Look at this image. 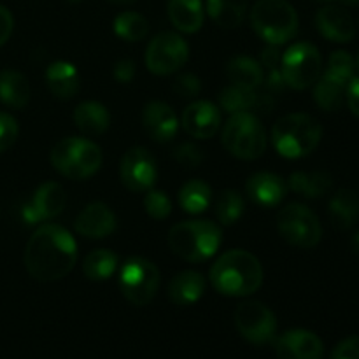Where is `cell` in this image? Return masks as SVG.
Wrapping results in <instances>:
<instances>
[{"mask_svg":"<svg viewBox=\"0 0 359 359\" xmlns=\"http://www.w3.org/2000/svg\"><path fill=\"white\" fill-rule=\"evenodd\" d=\"M168 18L182 34H195L203 25L202 0H168Z\"/></svg>","mask_w":359,"mask_h":359,"instance_id":"cell-24","label":"cell"},{"mask_svg":"<svg viewBox=\"0 0 359 359\" xmlns=\"http://www.w3.org/2000/svg\"><path fill=\"white\" fill-rule=\"evenodd\" d=\"M318 2H323V4H328V2H333V0H318Z\"/></svg>","mask_w":359,"mask_h":359,"instance_id":"cell-48","label":"cell"},{"mask_svg":"<svg viewBox=\"0 0 359 359\" xmlns=\"http://www.w3.org/2000/svg\"><path fill=\"white\" fill-rule=\"evenodd\" d=\"M210 20L221 28H237L248 13V0H207Z\"/></svg>","mask_w":359,"mask_h":359,"instance_id":"cell-29","label":"cell"},{"mask_svg":"<svg viewBox=\"0 0 359 359\" xmlns=\"http://www.w3.org/2000/svg\"><path fill=\"white\" fill-rule=\"evenodd\" d=\"M323 70L319 49L311 42H297L280 58V74L286 86L293 90H307L314 86Z\"/></svg>","mask_w":359,"mask_h":359,"instance_id":"cell-9","label":"cell"},{"mask_svg":"<svg viewBox=\"0 0 359 359\" xmlns=\"http://www.w3.org/2000/svg\"><path fill=\"white\" fill-rule=\"evenodd\" d=\"M46 83L49 91L60 100H70L81 88V76L76 67L65 60L53 62L46 70Z\"/></svg>","mask_w":359,"mask_h":359,"instance_id":"cell-21","label":"cell"},{"mask_svg":"<svg viewBox=\"0 0 359 359\" xmlns=\"http://www.w3.org/2000/svg\"><path fill=\"white\" fill-rule=\"evenodd\" d=\"M332 359H359V337L342 340L332 353Z\"/></svg>","mask_w":359,"mask_h":359,"instance_id":"cell-41","label":"cell"},{"mask_svg":"<svg viewBox=\"0 0 359 359\" xmlns=\"http://www.w3.org/2000/svg\"><path fill=\"white\" fill-rule=\"evenodd\" d=\"M67 195L65 189L58 182H44L35 189L34 196L28 203H25L21 209V216L27 224H37L41 221L53 219L60 216L65 209Z\"/></svg>","mask_w":359,"mask_h":359,"instance_id":"cell-14","label":"cell"},{"mask_svg":"<svg viewBox=\"0 0 359 359\" xmlns=\"http://www.w3.org/2000/svg\"><path fill=\"white\" fill-rule=\"evenodd\" d=\"M74 228L86 238H105L116 230V216L109 205L93 202L77 214Z\"/></svg>","mask_w":359,"mask_h":359,"instance_id":"cell-19","label":"cell"},{"mask_svg":"<svg viewBox=\"0 0 359 359\" xmlns=\"http://www.w3.org/2000/svg\"><path fill=\"white\" fill-rule=\"evenodd\" d=\"M209 279L214 290L224 297H249L263 284V266L251 252L233 249L216 259Z\"/></svg>","mask_w":359,"mask_h":359,"instance_id":"cell-2","label":"cell"},{"mask_svg":"<svg viewBox=\"0 0 359 359\" xmlns=\"http://www.w3.org/2000/svg\"><path fill=\"white\" fill-rule=\"evenodd\" d=\"M326 72L333 74L339 79L349 83L354 77V58L347 51H335L332 53L328 60V69Z\"/></svg>","mask_w":359,"mask_h":359,"instance_id":"cell-37","label":"cell"},{"mask_svg":"<svg viewBox=\"0 0 359 359\" xmlns=\"http://www.w3.org/2000/svg\"><path fill=\"white\" fill-rule=\"evenodd\" d=\"M49 160L56 172L74 181H83L100 168L102 151L93 140L67 137L53 147Z\"/></svg>","mask_w":359,"mask_h":359,"instance_id":"cell-5","label":"cell"},{"mask_svg":"<svg viewBox=\"0 0 359 359\" xmlns=\"http://www.w3.org/2000/svg\"><path fill=\"white\" fill-rule=\"evenodd\" d=\"M354 65H356L358 69H359V55H358V58H356V63H354Z\"/></svg>","mask_w":359,"mask_h":359,"instance_id":"cell-50","label":"cell"},{"mask_svg":"<svg viewBox=\"0 0 359 359\" xmlns=\"http://www.w3.org/2000/svg\"><path fill=\"white\" fill-rule=\"evenodd\" d=\"M277 230L294 248L311 249L319 244L323 235L318 216L302 203H290L277 214Z\"/></svg>","mask_w":359,"mask_h":359,"instance_id":"cell-10","label":"cell"},{"mask_svg":"<svg viewBox=\"0 0 359 359\" xmlns=\"http://www.w3.org/2000/svg\"><path fill=\"white\" fill-rule=\"evenodd\" d=\"M144 209H146L147 216H151L156 221H161L170 216L172 202L167 196V193L151 188L149 191H146V196H144Z\"/></svg>","mask_w":359,"mask_h":359,"instance_id":"cell-36","label":"cell"},{"mask_svg":"<svg viewBox=\"0 0 359 359\" xmlns=\"http://www.w3.org/2000/svg\"><path fill=\"white\" fill-rule=\"evenodd\" d=\"M74 123L84 135H102L111 125V114L100 102H83L74 111Z\"/></svg>","mask_w":359,"mask_h":359,"instance_id":"cell-25","label":"cell"},{"mask_svg":"<svg viewBox=\"0 0 359 359\" xmlns=\"http://www.w3.org/2000/svg\"><path fill=\"white\" fill-rule=\"evenodd\" d=\"M328 214L337 230H349L359 219V196L353 189H339L330 200Z\"/></svg>","mask_w":359,"mask_h":359,"instance_id":"cell-23","label":"cell"},{"mask_svg":"<svg viewBox=\"0 0 359 359\" xmlns=\"http://www.w3.org/2000/svg\"><path fill=\"white\" fill-rule=\"evenodd\" d=\"M276 351L279 359H323L325 346L309 330H290L276 340Z\"/></svg>","mask_w":359,"mask_h":359,"instance_id":"cell-15","label":"cell"},{"mask_svg":"<svg viewBox=\"0 0 359 359\" xmlns=\"http://www.w3.org/2000/svg\"><path fill=\"white\" fill-rule=\"evenodd\" d=\"M265 100L266 95L262 97L256 90L238 86V84H230V86L223 88L219 93L221 109H224V111L230 112V114H235V112H248L251 111V109H259V111H263Z\"/></svg>","mask_w":359,"mask_h":359,"instance_id":"cell-28","label":"cell"},{"mask_svg":"<svg viewBox=\"0 0 359 359\" xmlns=\"http://www.w3.org/2000/svg\"><path fill=\"white\" fill-rule=\"evenodd\" d=\"M323 137L321 123L305 112L286 114L272 128V144L277 153L290 160L309 156Z\"/></svg>","mask_w":359,"mask_h":359,"instance_id":"cell-4","label":"cell"},{"mask_svg":"<svg viewBox=\"0 0 359 359\" xmlns=\"http://www.w3.org/2000/svg\"><path fill=\"white\" fill-rule=\"evenodd\" d=\"M189 46L175 32H161L146 49V67L156 76H170L186 65Z\"/></svg>","mask_w":359,"mask_h":359,"instance_id":"cell-11","label":"cell"},{"mask_svg":"<svg viewBox=\"0 0 359 359\" xmlns=\"http://www.w3.org/2000/svg\"><path fill=\"white\" fill-rule=\"evenodd\" d=\"M142 125L147 135L156 142H170L179 130V119L174 109L160 100L146 104L142 111Z\"/></svg>","mask_w":359,"mask_h":359,"instance_id":"cell-17","label":"cell"},{"mask_svg":"<svg viewBox=\"0 0 359 359\" xmlns=\"http://www.w3.org/2000/svg\"><path fill=\"white\" fill-rule=\"evenodd\" d=\"M287 193V182L272 172H256L245 182V195L252 203L265 209L277 207Z\"/></svg>","mask_w":359,"mask_h":359,"instance_id":"cell-18","label":"cell"},{"mask_svg":"<svg viewBox=\"0 0 359 359\" xmlns=\"http://www.w3.org/2000/svg\"><path fill=\"white\" fill-rule=\"evenodd\" d=\"M13 28H14V20H13V14L7 7L0 6V46L6 44L9 41L11 34H13Z\"/></svg>","mask_w":359,"mask_h":359,"instance_id":"cell-43","label":"cell"},{"mask_svg":"<svg viewBox=\"0 0 359 359\" xmlns=\"http://www.w3.org/2000/svg\"><path fill=\"white\" fill-rule=\"evenodd\" d=\"M77 262V242L60 224H42L25 249V266L34 279L42 283L60 280L72 272Z\"/></svg>","mask_w":359,"mask_h":359,"instance_id":"cell-1","label":"cell"},{"mask_svg":"<svg viewBox=\"0 0 359 359\" xmlns=\"http://www.w3.org/2000/svg\"><path fill=\"white\" fill-rule=\"evenodd\" d=\"M160 270L142 256H132L119 270V287L126 300L135 307H144L160 290Z\"/></svg>","mask_w":359,"mask_h":359,"instance_id":"cell-8","label":"cell"},{"mask_svg":"<svg viewBox=\"0 0 359 359\" xmlns=\"http://www.w3.org/2000/svg\"><path fill=\"white\" fill-rule=\"evenodd\" d=\"M114 77L118 83H123V84L132 83L133 77H135V63L128 58H123L119 60V62H116Z\"/></svg>","mask_w":359,"mask_h":359,"instance_id":"cell-42","label":"cell"},{"mask_svg":"<svg viewBox=\"0 0 359 359\" xmlns=\"http://www.w3.org/2000/svg\"><path fill=\"white\" fill-rule=\"evenodd\" d=\"M346 81L339 79L333 74L325 72L319 76V79L314 83V100L323 111H337L340 109L344 102V93L347 88Z\"/></svg>","mask_w":359,"mask_h":359,"instance_id":"cell-30","label":"cell"},{"mask_svg":"<svg viewBox=\"0 0 359 359\" xmlns=\"http://www.w3.org/2000/svg\"><path fill=\"white\" fill-rule=\"evenodd\" d=\"M235 326L248 342L262 346L273 340L277 332V319L273 312L262 302H242L235 311Z\"/></svg>","mask_w":359,"mask_h":359,"instance_id":"cell-12","label":"cell"},{"mask_svg":"<svg viewBox=\"0 0 359 359\" xmlns=\"http://www.w3.org/2000/svg\"><path fill=\"white\" fill-rule=\"evenodd\" d=\"M203 291H205V277L193 270L177 273L168 284V297L175 305H181V307L196 304L203 297Z\"/></svg>","mask_w":359,"mask_h":359,"instance_id":"cell-22","label":"cell"},{"mask_svg":"<svg viewBox=\"0 0 359 359\" xmlns=\"http://www.w3.org/2000/svg\"><path fill=\"white\" fill-rule=\"evenodd\" d=\"M346 4H349V6H358L359 0H344Z\"/></svg>","mask_w":359,"mask_h":359,"instance_id":"cell-47","label":"cell"},{"mask_svg":"<svg viewBox=\"0 0 359 359\" xmlns=\"http://www.w3.org/2000/svg\"><path fill=\"white\" fill-rule=\"evenodd\" d=\"M156 160L146 147H132L119 163L121 182L133 193H146L156 182Z\"/></svg>","mask_w":359,"mask_h":359,"instance_id":"cell-13","label":"cell"},{"mask_svg":"<svg viewBox=\"0 0 359 359\" xmlns=\"http://www.w3.org/2000/svg\"><path fill=\"white\" fill-rule=\"evenodd\" d=\"M114 32L123 41L139 42L146 39V35L149 34V23H147V20L142 14L126 11V13L116 16Z\"/></svg>","mask_w":359,"mask_h":359,"instance_id":"cell-34","label":"cell"},{"mask_svg":"<svg viewBox=\"0 0 359 359\" xmlns=\"http://www.w3.org/2000/svg\"><path fill=\"white\" fill-rule=\"evenodd\" d=\"M353 248L356 249V251H359V231L353 237Z\"/></svg>","mask_w":359,"mask_h":359,"instance_id":"cell-46","label":"cell"},{"mask_svg":"<svg viewBox=\"0 0 359 359\" xmlns=\"http://www.w3.org/2000/svg\"><path fill=\"white\" fill-rule=\"evenodd\" d=\"M223 146L231 156L241 160H258L265 154L266 132L252 112H235L224 123Z\"/></svg>","mask_w":359,"mask_h":359,"instance_id":"cell-7","label":"cell"},{"mask_svg":"<svg viewBox=\"0 0 359 359\" xmlns=\"http://www.w3.org/2000/svg\"><path fill=\"white\" fill-rule=\"evenodd\" d=\"M30 83L21 72L7 69L0 72V102L11 109H23L30 102Z\"/></svg>","mask_w":359,"mask_h":359,"instance_id":"cell-26","label":"cell"},{"mask_svg":"<svg viewBox=\"0 0 359 359\" xmlns=\"http://www.w3.org/2000/svg\"><path fill=\"white\" fill-rule=\"evenodd\" d=\"M346 91H347V104H349L351 112L356 114L359 118V77H353V79L349 81Z\"/></svg>","mask_w":359,"mask_h":359,"instance_id":"cell-44","label":"cell"},{"mask_svg":"<svg viewBox=\"0 0 359 359\" xmlns=\"http://www.w3.org/2000/svg\"><path fill=\"white\" fill-rule=\"evenodd\" d=\"M333 177L330 172H293L287 181V188L293 189L297 195L304 198H321L332 189Z\"/></svg>","mask_w":359,"mask_h":359,"instance_id":"cell-27","label":"cell"},{"mask_svg":"<svg viewBox=\"0 0 359 359\" xmlns=\"http://www.w3.org/2000/svg\"><path fill=\"white\" fill-rule=\"evenodd\" d=\"M226 76L231 84L251 88L256 90L263 84V69L259 62L249 58V56H235L228 62Z\"/></svg>","mask_w":359,"mask_h":359,"instance_id":"cell-31","label":"cell"},{"mask_svg":"<svg viewBox=\"0 0 359 359\" xmlns=\"http://www.w3.org/2000/svg\"><path fill=\"white\" fill-rule=\"evenodd\" d=\"M67 2H70V4H77V2H81V0H67Z\"/></svg>","mask_w":359,"mask_h":359,"instance_id":"cell-49","label":"cell"},{"mask_svg":"<svg viewBox=\"0 0 359 359\" xmlns=\"http://www.w3.org/2000/svg\"><path fill=\"white\" fill-rule=\"evenodd\" d=\"M118 256L109 249H95L84 258L83 272L90 280L100 283L114 276L118 269Z\"/></svg>","mask_w":359,"mask_h":359,"instance_id":"cell-32","label":"cell"},{"mask_svg":"<svg viewBox=\"0 0 359 359\" xmlns=\"http://www.w3.org/2000/svg\"><path fill=\"white\" fill-rule=\"evenodd\" d=\"M175 95H179L181 98H195L198 97L200 91H202V81L198 76L191 72L179 74L174 81V86H172Z\"/></svg>","mask_w":359,"mask_h":359,"instance_id":"cell-38","label":"cell"},{"mask_svg":"<svg viewBox=\"0 0 359 359\" xmlns=\"http://www.w3.org/2000/svg\"><path fill=\"white\" fill-rule=\"evenodd\" d=\"M316 27L323 37L332 42H349L356 34L351 14L339 6H325L319 9L316 14Z\"/></svg>","mask_w":359,"mask_h":359,"instance_id":"cell-20","label":"cell"},{"mask_svg":"<svg viewBox=\"0 0 359 359\" xmlns=\"http://www.w3.org/2000/svg\"><path fill=\"white\" fill-rule=\"evenodd\" d=\"M251 25L270 46H283L297 35L298 14L286 0H258L252 6Z\"/></svg>","mask_w":359,"mask_h":359,"instance_id":"cell-6","label":"cell"},{"mask_svg":"<svg viewBox=\"0 0 359 359\" xmlns=\"http://www.w3.org/2000/svg\"><path fill=\"white\" fill-rule=\"evenodd\" d=\"M107 2L118 4V6H130V4L137 2V0H107Z\"/></svg>","mask_w":359,"mask_h":359,"instance_id":"cell-45","label":"cell"},{"mask_svg":"<svg viewBox=\"0 0 359 359\" xmlns=\"http://www.w3.org/2000/svg\"><path fill=\"white\" fill-rule=\"evenodd\" d=\"M210 198H212L210 186L200 179H191L179 191V203H181L182 210H186L188 214L205 212L207 207L210 205Z\"/></svg>","mask_w":359,"mask_h":359,"instance_id":"cell-33","label":"cell"},{"mask_svg":"<svg viewBox=\"0 0 359 359\" xmlns=\"http://www.w3.org/2000/svg\"><path fill=\"white\" fill-rule=\"evenodd\" d=\"M20 126L18 121L7 112H0V153L9 149L18 139Z\"/></svg>","mask_w":359,"mask_h":359,"instance_id":"cell-40","label":"cell"},{"mask_svg":"<svg viewBox=\"0 0 359 359\" xmlns=\"http://www.w3.org/2000/svg\"><path fill=\"white\" fill-rule=\"evenodd\" d=\"M182 126L195 139H210L221 128V111L212 102L198 100L182 112Z\"/></svg>","mask_w":359,"mask_h":359,"instance_id":"cell-16","label":"cell"},{"mask_svg":"<svg viewBox=\"0 0 359 359\" xmlns=\"http://www.w3.org/2000/svg\"><path fill=\"white\" fill-rule=\"evenodd\" d=\"M174 160L184 168H196L203 161V153L196 144L184 142L174 149Z\"/></svg>","mask_w":359,"mask_h":359,"instance_id":"cell-39","label":"cell"},{"mask_svg":"<svg viewBox=\"0 0 359 359\" xmlns=\"http://www.w3.org/2000/svg\"><path fill=\"white\" fill-rule=\"evenodd\" d=\"M223 242V233L216 223L207 219L182 221L168 231L172 252L189 263H202L212 258Z\"/></svg>","mask_w":359,"mask_h":359,"instance_id":"cell-3","label":"cell"},{"mask_svg":"<svg viewBox=\"0 0 359 359\" xmlns=\"http://www.w3.org/2000/svg\"><path fill=\"white\" fill-rule=\"evenodd\" d=\"M245 202L242 195L235 189H224L216 200V217L224 226H231L242 217Z\"/></svg>","mask_w":359,"mask_h":359,"instance_id":"cell-35","label":"cell"}]
</instances>
